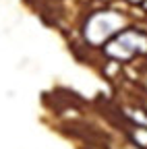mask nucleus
<instances>
[{
	"label": "nucleus",
	"instance_id": "1",
	"mask_svg": "<svg viewBox=\"0 0 147 149\" xmlns=\"http://www.w3.org/2000/svg\"><path fill=\"white\" fill-rule=\"evenodd\" d=\"M124 25H126V19L120 13H116V10H95L85 19V25H83L85 42L93 48H100L106 42L112 40L118 31H122Z\"/></svg>",
	"mask_w": 147,
	"mask_h": 149
},
{
	"label": "nucleus",
	"instance_id": "2",
	"mask_svg": "<svg viewBox=\"0 0 147 149\" xmlns=\"http://www.w3.org/2000/svg\"><path fill=\"white\" fill-rule=\"evenodd\" d=\"M104 54L112 62H128L135 56L147 54V33L141 29H122L104 46Z\"/></svg>",
	"mask_w": 147,
	"mask_h": 149
},
{
	"label": "nucleus",
	"instance_id": "3",
	"mask_svg": "<svg viewBox=\"0 0 147 149\" xmlns=\"http://www.w3.org/2000/svg\"><path fill=\"white\" fill-rule=\"evenodd\" d=\"M128 139H131L133 147L147 149V126L145 124H135L133 128H128Z\"/></svg>",
	"mask_w": 147,
	"mask_h": 149
}]
</instances>
